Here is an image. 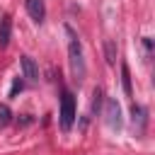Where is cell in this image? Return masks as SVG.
Masks as SVG:
<instances>
[{
	"label": "cell",
	"instance_id": "cell-1",
	"mask_svg": "<svg viewBox=\"0 0 155 155\" xmlns=\"http://www.w3.org/2000/svg\"><path fill=\"white\" fill-rule=\"evenodd\" d=\"M68 31V63H70V73L75 78V82H82L85 80V73H87V65H85V56H82V46H80V39L75 36V31L70 27H65Z\"/></svg>",
	"mask_w": 155,
	"mask_h": 155
},
{
	"label": "cell",
	"instance_id": "cell-2",
	"mask_svg": "<svg viewBox=\"0 0 155 155\" xmlns=\"http://www.w3.org/2000/svg\"><path fill=\"white\" fill-rule=\"evenodd\" d=\"M58 121H61V128L68 133L75 124V99L68 90H63V97H61V111H58Z\"/></svg>",
	"mask_w": 155,
	"mask_h": 155
},
{
	"label": "cell",
	"instance_id": "cell-3",
	"mask_svg": "<svg viewBox=\"0 0 155 155\" xmlns=\"http://www.w3.org/2000/svg\"><path fill=\"white\" fill-rule=\"evenodd\" d=\"M104 116H107V126H109L111 131H119V128H121V107H119V102H116L114 97L107 99Z\"/></svg>",
	"mask_w": 155,
	"mask_h": 155
},
{
	"label": "cell",
	"instance_id": "cell-4",
	"mask_svg": "<svg viewBox=\"0 0 155 155\" xmlns=\"http://www.w3.org/2000/svg\"><path fill=\"white\" fill-rule=\"evenodd\" d=\"M24 7H27L29 17H31L36 24L44 22V17H46V2H44V0H24Z\"/></svg>",
	"mask_w": 155,
	"mask_h": 155
},
{
	"label": "cell",
	"instance_id": "cell-5",
	"mask_svg": "<svg viewBox=\"0 0 155 155\" xmlns=\"http://www.w3.org/2000/svg\"><path fill=\"white\" fill-rule=\"evenodd\" d=\"M19 65H22V73H24V78L29 82H36L39 80V65H36V61L31 56H22L19 58Z\"/></svg>",
	"mask_w": 155,
	"mask_h": 155
},
{
	"label": "cell",
	"instance_id": "cell-6",
	"mask_svg": "<svg viewBox=\"0 0 155 155\" xmlns=\"http://www.w3.org/2000/svg\"><path fill=\"white\" fill-rule=\"evenodd\" d=\"M10 36H12V17L10 15H2L0 17V48H7Z\"/></svg>",
	"mask_w": 155,
	"mask_h": 155
},
{
	"label": "cell",
	"instance_id": "cell-7",
	"mask_svg": "<svg viewBox=\"0 0 155 155\" xmlns=\"http://www.w3.org/2000/svg\"><path fill=\"white\" fill-rule=\"evenodd\" d=\"M131 114H133V126L138 128V133H143V131H145V121H148L145 109H143L140 104H133V107H131Z\"/></svg>",
	"mask_w": 155,
	"mask_h": 155
},
{
	"label": "cell",
	"instance_id": "cell-8",
	"mask_svg": "<svg viewBox=\"0 0 155 155\" xmlns=\"http://www.w3.org/2000/svg\"><path fill=\"white\" fill-rule=\"evenodd\" d=\"M104 58H107L109 65L116 63V44H114V39H104Z\"/></svg>",
	"mask_w": 155,
	"mask_h": 155
},
{
	"label": "cell",
	"instance_id": "cell-9",
	"mask_svg": "<svg viewBox=\"0 0 155 155\" xmlns=\"http://www.w3.org/2000/svg\"><path fill=\"white\" fill-rule=\"evenodd\" d=\"M102 99H104L102 87H94V90H92V114H97V111L102 109Z\"/></svg>",
	"mask_w": 155,
	"mask_h": 155
},
{
	"label": "cell",
	"instance_id": "cell-10",
	"mask_svg": "<svg viewBox=\"0 0 155 155\" xmlns=\"http://www.w3.org/2000/svg\"><path fill=\"white\" fill-rule=\"evenodd\" d=\"M121 85H124V92L131 97V73H128V65L126 63L121 65Z\"/></svg>",
	"mask_w": 155,
	"mask_h": 155
},
{
	"label": "cell",
	"instance_id": "cell-11",
	"mask_svg": "<svg viewBox=\"0 0 155 155\" xmlns=\"http://www.w3.org/2000/svg\"><path fill=\"white\" fill-rule=\"evenodd\" d=\"M10 119H12L10 107H7V104H0V126H7V124H10Z\"/></svg>",
	"mask_w": 155,
	"mask_h": 155
},
{
	"label": "cell",
	"instance_id": "cell-12",
	"mask_svg": "<svg viewBox=\"0 0 155 155\" xmlns=\"http://www.w3.org/2000/svg\"><path fill=\"white\" fill-rule=\"evenodd\" d=\"M22 90H24V82H22L19 78H15V82H12V87H10V97H17Z\"/></svg>",
	"mask_w": 155,
	"mask_h": 155
}]
</instances>
